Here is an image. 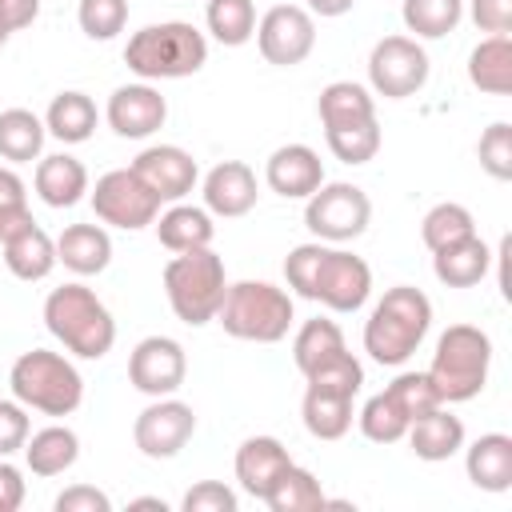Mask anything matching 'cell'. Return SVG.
Returning a JSON list of instances; mask_svg holds the SVG:
<instances>
[{"mask_svg":"<svg viewBox=\"0 0 512 512\" xmlns=\"http://www.w3.org/2000/svg\"><path fill=\"white\" fill-rule=\"evenodd\" d=\"M264 180L284 200H308L324 184V164L308 144H280L264 164Z\"/></svg>","mask_w":512,"mask_h":512,"instance_id":"17","label":"cell"},{"mask_svg":"<svg viewBox=\"0 0 512 512\" xmlns=\"http://www.w3.org/2000/svg\"><path fill=\"white\" fill-rule=\"evenodd\" d=\"M56 512H112V500L92 484H72L56 496Z\"/></svg>","mask_w":512,"mask_h":512,"instance_id":"48","label":"cell"},{"mask_svg":"<svg viewBox=\"0 0 512 512\" xmlns=\"http://www.w3.org/2000/svg\"><path fill=\"white\" fill-rule=\"evenodd\" d=\"M0 248H4V264L16 280H44L56 268V240L40 224H28Z\"/></svg>","mask_w":512,"mask_h":512,"instance_id":"27","label":"cell"},{"mask_svg":"<svg viewBox=\"0 0 512 512\" xmlns=\"http://www.w3.org/2000/svg\"><path fill=\"white\" fill-rule=\"evenodd\" d=\"M368 84L384 100L416 96L428 84V52L412 36H384L368 56Z\"/></svg>","mask_w":512,"mask_h":512,"instance_id":"10","label":"cell"},{"mask_svg":"<svg viewBox=\"0 0 512 512\" xmlns=\"http://www.w3.org/2000/svg\"><path fill=\"white\" fill-rule=\"evenodd\" d=\"M352 4L356 0H308V12H316V16H344Z\"/></svg>","mask_w":512,"mask_h":512,"instance_id":"52","label":"cell"},{"mask_svg":"<svg viewBox=\"0 0 512 512\" xmlns=\"http://www.w3.org/2000/svg\"><path fill=\"white\" fill-rule=\"evenodd\" d=\"M164 292H168V304L172 312L200 328L208 320H216L220 304H224V292H228V276H224V260L208 248H192V252H176L168 264H164Z\"/></svg>","mask_w":512,"mask_h":512,"instance_id":"6","label":"cell"},{"mask_svg":"<svg viewBox=\"0 0 512 512\" xmlns=\"http://www.w3.org/2000/svg\"><path fill=\"white\" fill-rule=\"evenodd\" d=\"M468 80L488 96L512 92V36H488L468 56Z\"/></svg>","mask_w":512,"mask_h":512,"instance_id":"28","label":"cell"},{"mask_svg":"<svg viewBox=\"0 0 512 512\" xmlns=\"http://www.w3.org/2000/svg\"><path fill=\"white\" fill-rule=\"evenodd\" d=\"M464 472L480 492H508L512 488V436L484 432L480 440H472L464 456Z\"/></svg>","mask_w":512,"mask_h":512,"instance_id":"21","label":"cell"},{"mask_svg":"<svg viewBox=\"0 0 512 512\" xmlns=\"http://www.w3.org/2000/svg\"><path fill=\"white\" fill-rule=\"evenodd\" d=\"M208 32L224 44V48H240L256 36V8L252 0H208L204 8Z\"/></svg>","mask_w":512,"mask_h":512,"instance_id":"35","label":"cell"},{"mask_svg":"<svg viewBox=\"0 0 512 512\" xmlns=\"http://www.w3.org/2000/svg\"><path fill=\"white\" fill-rule=\"evenodd\" d=\"M92 212L100 224L140 232L160 216V200L148 192V184L132 168H112L92 188Z\"/></svg>","mask_w":512,"mask_h":512,"instance_id":"9","label":"cell"},{"mask_svg":"<svg viewBox=\"0 0 512 512\" xmlns=\"http://www.w3.org/2000/svg\"><path fill=\"white\" fill-rule=\"evenodd\" d=\"M288 464H292V456H288V448L276 436H248L236 448V480L256 500H264L272 492V484L280 480V472Z\"/></svg>","mask_w":512,"mask_h":512,"instance_id":"19","label":"cell"},{"mask_svg":"<svg viewBox=\"0 0 512 512\" xmlns=\"http://www.w3.org/2000/svg\"><path fill=\"white\" fill-rule=\"evenodd\" d=\"M372 220V200L364 188L356 184H320L308 204H304V224L316 240L324 244H344V240H356L364 236Z\"/></svg>","mask_w":512,"mask_h":512,"instance_id":"8","label":"cell"},{"mask_svg":"<svg viewBox=\"0 0 512 512\" xmlns=\"http://www.w3.org/2000/svg\"><path fill=\"white\" fill-rule=\"evenodd\" d=\"M360 432L372 444H396L408 432V416L396 408V400L388 392H376L364 408H360Z\"/></svg>","mask_w":512,"mask_h":512,"instance_id":"39","label":"cell"},{"mask_svg":"<svg viewBox=\"0 0 512 512\" xmlns=\"http://www.w3.org/2000/svg\"><path fill=\"white\" fill-rule=\"evenodd\" d=\"M400 16H404V28L416 32L420 40H440L460 24L464 0H404Z\"/></svg>","mask_w":512,"mask_h":512,"instance_id":"36","label":"cell"},{"mask_svg":"<svg viewBox=\"0 0 512 512\" xmlns=\"http://www.w3.org/2000/svg\"><path fill=\"white\" fill-rule=\"evenodd\" d=\"M132 172L148 184V192L164 204H176V200H184L192 188H196V180H200V168H196V160H192V152H184V148H176V144H152V148H144L136 160H132Z\"/></svg>","mask_w":512,"mask_h":512,"instance_id":"15","label":"cell"},{"mask_svg":"<svg viewBox=\"0 0 512 512\" xmlns=\"http://www.w3.org/2000/svg\"><path fill=\"white\" fill-rule=\"evenodd\" d=\"M132 508H160V512H164L168 504H164L160 496H140V500H132Z\"/></svg>","mask_w":512,"mask_h":512,"instance_id":"53","label":"cell"},{"mask_svg":"<svg viewBox=\"0 0 512 512\" xmlns=\"http://www.w3.org/2000/svg\"><path fill=\"white\" fill-rule=\"evenodd\" d=\"M36 196L48 204V208H72L84 200L88 192V168L68 156V152H56V156H40L36 164Z\"/></svg>","mask_w":512,"mask_h":512,"instance_id":"22","label":"cell"},{"mask_svg":"<svg viewBox=\"0 0 512 512\" xmlns=\"http://www.w3.org/2000/svg\"><path fill=\"white\" fill-rule=\"evenodd\" d=\"M404 436H408L412 452L420 460H428V464H440V460H448V456H456L464 448V424L444 404H436L424 416H416Z\"/></svg>","mask_w":512,"mask_h":512,"instance_id":"20","label":"cell"},{"mask_svg":"<svg viewBox=\"0 0 512 512\" xmlns=\"http://www.w3.org/2000/svg\"><path fill=\"white\" fill-rule=\"evenodd\" d=\"M20 200H28L24 180H20L12 168H0V208H4V204H20Z\"/></svg>","mask_w":512,"mask_h":512,"instance_id":"51","label":"cell"},{"mask_svg":"<svg viewBox=\"0 0 512 512\" xmlns=\"http://www.w3.org/2000/svg\"><path fill=\"white\" fill-rule=\"evenodd\" d=\"M196 432V412L184 400L156 396L132 424V440L148 460H172Z\"/></svg>","mask_w":512,"mask_h":512,"instance_id":"12","label":"cell"},{"mask_svg":"<svg viewBox=\"0 0 512 512\" xmlns=\"http://www.w3.org/2000/svg\"><path fill=\"white\" fill-rule=\"evenodd\" d=\"M8 36H12V32H8V28H4V24H0V44H4V40H8Z\"/></svg>","mask_w":512,"mask_h":512,"instance_id":"54","label":"cell"},{"mask_svg":"<svg viewBox=\"0 0 512 512\" xmlns=\"http://www.w3.org/2000/svg\"><path fill=\"white\" fill-rule=\"evenodd\" d=\"M28 224H36L32 212H28V200H20V204H4V208H0V244L12 240L16 232H24Z\"/></svg>","mask_w":512,"mask_h":512,"instance_id":"50","label":"cell"},{"mask_svg":"<svg viewBox=\"0 0 512 512\" xmlns=\"http://www.w3.org/2000/svg\"><path fill=\"white\" fill-rule=\"evenodd\" d=\"M76 20L88 40H112L128 24V0H80Z\"/></svg>","mask_w":512,"mask_h":512,"instance_id":"40","label":"cell"},{"mask_svg":"<svg viewBox=\"0 0 512 512\" xmlns=\"http://www.w3.org/2000/svg\"><path fill=\"white\" fill-rule=\"evenodd\" d=\"M204 208L224 220L248 216L256 208V172L244 160H220L204 176Z\"/></svg>","mask_w":512,"mask_h":512,"instance_id":"18","label":"cell"},{"mask_svg":"<svg viewBox=\"0 0 512 512\" xmlns=\"http://www.w3.org/2000/svg\"><path fill=\"white\" fill-rule=\"evenodd\" d=\"M204 60H208V40L200 28H192L184 20L148 24V28L132 32L128 48H124V64L140 80H180V76L200 72Z\"/></svg>","mask_w":512,"mask_h":512,"instance_id":"4","label":"cell"},{"mask_svg":"<svg viewBox=\"0 0 512 512\" xmlns=\"http://www.w3.org/2000/svg\"><path fill=\"white\" fill-rule=\"evenodd\" d=\"M156 224V236L168 252H192V248H208L212 244V212L208 208H196V204H172L168 212H160Z\"/></svg>","mask_w":512,"mask_h":512,"instance_id":"26","label":"cell"},{"mask_svg":"<svg viewBox=\"0 0 512 512\" xmlns=\"http://www.w3.org/2000/svg\"><path fill=\"white\" fill-rule=\"evenodd\" d=\"M8 388L24 408H36L44 416H72L84 400V380L76 364L48 348L20 352L8 372Z\"/></svg>","mask_w":512,"mask_h":512,"instance_id":"5","label":"cell"},{"mask_svg":"<svg viewBox=\"0 0 512 512\" xmlns=\"http://www.w3.org/2000/svg\"><path fill=\"white\" fill-rule=\"evenodd\" d=\"M256 44H260V56L276 68H292V64H304L308 52L316 48V24H312V12L300 8V4H276L260 16L256 24Z\"/></svg>","mask_w":512,"mask_h":512,"instance_id":"11","label":"cell"},{"mask_svg":"<svg viewBox=\"0 0 512 512\" xmlns=\"http://www.w3.org/2000/svg\"><path fill=\"white\" fill-rule=\"evenodd\" d=\"M312 388H324V392H340V396H356L360 384H364V364L352 356V352H340L336 360L320 364L316 372L304 376Z\"/></svg>","mask_w":512,"mask_h":512,"instance_id":"42","label":"cell"},{"mask_svg":"<svg viewBox=\"0 0 512 512\" xmlns=\"http://www.w3.org/2000/svg\"><path fill=\"white\" fill-rule=\"evenodd\" d=\"M236 504H240L236 492L228 484H220V480H200L180 500L184 512H236Z\"/></svg>","mask_w":512,"mask_h":512,"instance_id":"45","label":"cell"},{"mask_svg":"<svg viewBox=\"0 0 512 512\" xmlns=\"http://www.w3.org/2000/svg\"><path fill=\"white\" fill-rule=\"evenodd\" d=\"M328 244L324 240H312V244H296L284 260V276H288V288L304 300H312V284H316V272H320V260H324Z\"/></svg>","mask_w":512,"mask_h":512,"instance_id":"44","label":"cell"},{"mask_svg":"<svg viewBox=\"0 0 512 512\" xmlns=\"http://www.w3.org/2000/svg\"><path fill=\"white\" fill-rule=\"evenodd\" d=\"M492 364V340L476 324H448L436 340L428 380L440 396V404H464L484 392Z\"/></svg>","mask_w":512,"mask_h":512,"instance_id":"3","label":"cell"},{"mask_svg":"<svg viewBox=\"0 0 512 512\" xmlns=\"http://www.w3.org/2000/svg\"><path fill=\"white\" fill-rule=\"evenodd\" d=\"M488 268H492V252L480 236H468V240H456V244L432 252V272L448 288H472L488 276Z\"/></svg>","mask_w":512,"mask_h":512,"instance_id":"24","label":"cell"},{"mask_svg":"<svg viewBox=\"0 0 512 512\" xmlns=\"http://www.w3.org/2000/svg\"><path fill=\"white\" fill-rule=\"evenodd\" d=\"M340 352H348L344 348V332H340V324L336 320H304L300 324V332H296V340H292V360H296V368L308 376V372H316L320 364H328V360H336Z\"/></svg>","mask_w":512,"mask_h":512,"instance_id":"33","label":"cell"},{"mask_svg":"<svg viewBox=\"0 0 512 512\" xmlns=\"http://www.w3.org/2000/svg\"><path fill=\"white\" fill-rule=\"evenodd\" d=\"M468 236H476V220L464 204L444 200V204L428 208V216L420 220V240L428 244V252H440V248H448L456 240H468Z\"/></svg>","mask_w":512,"mask_h":512,"instance_id":"37","label":"cell"},{"mask_svg":"<svg viewBox=\"0 0 512 512\" xmlns=\"http://www.w3.org/2000/svg\"><path fill=\"white\" fill-rule=\"evenodd\" d=\"M472 24L488 36L512 32V0H472Z\"/></svg>","mask_w":512,"mask_h":512,"instance_id":"47","label":"cell"},{"mask_svg":"<svg viewBox=\"0 0 512 512\" xmlns=\"http://www.w3.org/2000/svg\"><path fill=\"white\" fill-rule=\"evenodd\" d=\"M368 292H372V268L344 248H328L312 284V300H320L332 312H356L364 308Z\"/></svg>","mask_w":512,"mask_h":512,"instance_id":"14","label":"cell"},{"mask_svg":"<svg viewBox=\"0 0 512 512\" xmlns=\"http://www.w3.org/2000/svg\"><path fill=\"white\" fill-rule=\"evenodd\" d=\"M384 392L396 400V408L408 416V424H412L416 416H424L428 408H436V404H440V396H436V388H432L428 372H400Z\"/></svg>","mask_w":512,"mask_h":512,"instance_id":"41","label":"cell"},{"mask_svg":"<svg viewBox=\"0 0 512 512\" xmlns=\"http://www.w3.org/2000/svg\"><path fill=\"white\" fill-rule=\"evenodd\" d=\"M24 440H28V412H24V404L16 396L0 400V456L20 452Z\"/></svg>","mask_w":512,"mask_h":512,"instance_id":"46","label":"cell"},{"mask_svg":"<svg viewBox=\"0 0 512 512\" xmlns=\"http://www.w3.org/2000/svg\"><path fill=\"white\" fill-rule=\"evenodd\" d=\"M24 504V476L16 464L0 456V512H16Z\"/></svg>","mask_w":512,"mask_h":512,"instance_id":"49","label":"cell"},{"mask_svg":"<svg viewBox=\"0 0 512 512\" xmlns=\"http://www.w3.org/2000/svg\"><path fill=\"white\" fill-rule=\"evenodd\" d=\"M108 128L124 140H144L168 120V100L144 80V84H120L108 96Z\"/></svg>","mask_w":512,"mask_h":512,"instance_id":"16","label":"cell"},{"mask_svg":"<svg viewBox=\"0 0 512 512\" xmlns=\"http://www.w3.org/2000/svg\"><path fill=\"white\" fill-rule=\"evenodd\" d=\"M264 504H268L272 512H316V508L328 504V496H324L320 480H316L308 468L288 464V468L280 472V480L272 484V492L264 496Z\"/></svg>","mask_w":512,"mask_h":512,"instance_id":"34","label":"cell"},{"mask_svg":"<svg viewBox=\"0 0 512 512\" xmlns=\"http://www.w3.org/2000/svg\"><path fill=\"white\" fill-rule=\"evenodd\" d=\"M44 324L80 360H100L116 344V320H112V312L84 284L52 288L48 300H44Z\"/></svg>","mask_w":512,"mask_h":512,"instance_id":"2","label":"cell"},{"mask_svg":"<svg viewBox=\"0 0 512 512\" xmlns=\"http://www.w3.org/2000/svg\"><path fill=\"white\" fill-rule=\"evenodd\" d=\"M112 260V236L100 224H68L56 240V264L76 276H96Z\"/></svg>","mask_w":512,"mask_h":512,"instance_id":"23","label":"cell"},{"mask_svg":"<svg viewBox=\"0 0 512 512\" xmlns=\"http://www.w3.org/2000/svg\"><path fill=\"white\" fill-rule=\"evenodd\" d=\"M324 140H328V148H332L336 160H344V164H368L380 152V124L376 120H360V124L328 128Z\"/></svg>","mask_w":512,"mask_h":512,"instance_id":"38","label":"cell"},{"mask_svg":"<svg viewBox=\"0 0 512 512\" xmlns=\"http://www.w3.org/2000/svg\"><path fill=\"white\" fill-rule=\"evenodd\" d=\"M44 120L28 108H4L0 112V156L12 160V164H28V160H40V148H44Z\"/></svg>","mask_w":512,"mask_h":512,"instance_id":"32","label":"cell"},{"mask_svg":"<svg viewBox=\"0 0 512 512\" xmlns=\"http://www.w3.org/2000/svg\"><path fill=\"white\" fill-rule=\"evenodd\" d=\"M316 112H320L324 132L328 128H344V124H360V120H376V104H372L368 88L364 84H352V80H332L320 92Z\"/></svg>","mask_w":512,"mask_h":512,"instance_id":"29","label":"cell"},{"mask_svg":"<svg viewBox=\"0 0 512 512\" xmlns=\"http://www.w3.org/2000/svg\"><path fill=\"white\" fill-rule=\"evenodd\" d=\"M300 416H304L308 436H316V440H340L352 428V396L324 392V388H312L308 384L304 404H300Z\"/></svg>","mask_w":512,"mask_h":512,"instance_id":"30","label":"cell"},{"mask_svg":"<svg viewBox=\"0 0 512 512\" xmlns=\"http://www.w3.org/2000/svg\"><path fill=\"white\" fill-rule=\"evenodd\" d=\"M428 328H432V300L412 284H396L380 296V304L364 324V352L384 368H400L424 344Z\"/></svg>","mask_w":512,"mask_h":512,"instance_id":"1","label":"cell"},{"mask_svg":"<svg viewBox=\"0 0 512 512\" xmlns=\"http://www.w3.org/2000/svg\"><path fill=\"white\" fill-rule=\"evenodd\" d=\"M476 156H480V168L496 180H512V124L496 120L484 128L480 144H476Z\"/></svg>","mask_w":512,"mask_h":512,"instance_id":"43","label":"cell"},{"mask_svg":"<svg viewBox=\"0 0 512 512\" xmlns=\"http://www.w3.org/2000/svg\"><path fill=\"white\" fill-rule=\"evenodd\" d=\"M24 460L32 476H60L80 460V436L64 424H48L24 440Z\"/></svg>","mask_w":512,"mask_h":512,"instance_id":"25","label":"cell"},{"mask_svg":"<svg viewBox=\"0 0 512 512\" xmlns=\"http://www.w3.org/2000/svg\"><path fill=\"white\" fill-rule=\"evenodd\" d=\"M216 320L236 340L276 344L288 336L296 312H292V296L284 288H276L268 280H236V284H228Z\"/></svg>","mask_w":512,"mask_h":512,"instance_id":"7","label":"cell"},{"mask_svg":"<svg viewBox=\"0 0 512 512\" xmlns=\"http://www.w3.org/2000/svg\"><path fill=\"white\" fill-rule=\"evenodd\" d=\"M188 376V356L172 336H144L128 356V384L144 396H172Z\"/></svg>","mask_w":512,"mask_h":512,"instance_id":"13","label":"cell"},{"mask_svg":"<svg viewBox=\"0 0 512 512\" xmlns=\"http://www.w3.org/2000/svg\"><path fill=\"white\" fill-rule=\"evenodd\" d=\"M44 128L64 144H84L96 132V104L84 92H60L52 96L44 112Z\"/></svg>","mask_w":512,"mask_h":512,"instance_id":"31","label":"cell"}]
</instances>
